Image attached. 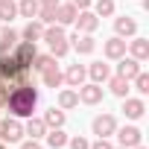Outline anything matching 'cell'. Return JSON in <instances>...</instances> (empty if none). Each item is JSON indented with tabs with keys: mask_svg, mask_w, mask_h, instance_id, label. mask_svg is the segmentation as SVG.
<instances>
[{
	"mask_svg": "<svg viewBox=\"0 0 149 149\" xmlns=\"http://www.w3.org/2000/svg\"><path fill=\"white\" fill-rule=\"evenodd\" d=\"M58 3H61V0H38V6H41V9H56Z\"/></svg>",
	"mask_w": 149,
	"mask_h": 149,
	"instance_id": "d590c367",
	"label": "cell"
},
{
	"mask_svg": "<svg viewBox=\"0 0 149 149\" xmlns=\"http://www.w3.org/2000/svg\"><path fill=\"white\" fill-rule=\"evenodd\" d=\"M44 137H47V146H50V149H64V146H67V134H64V129H50Z\"/></svg>",
	"mask_w": 149,
	"mask_h": 149,
	"instance_id": "484cf974",
	"label": "cell"
},
{
	"mask_svg": "<svg viewBox=\"0 0 149 149\" xmlns=\"http://www.w3.org/2000/svg\"><path fill=\"white\" fill-rule=\"evenodd\" d=\"M91 3H94V0H73V6H76L79 12H82V9H91Z\"/></svg>",
	"mask_w": 149,
	"mask_h": 149,
	"instance_id": "8d00e7d4",
	"label": "cell"
},
{
	"mask_svg": "<svg viewBox=\"0 0 149 149\" xmlns=\"http://www.w3.org/2000/svg\"><path fill=\"white\" fill-rule=\"evenodd\" d=\"M132 82H134V91H137L140 97H146V94H149V73H143V70H140Z\"/></svg>",
	"mask_w": 149,
	"mask_h": 149,
	"instance_id": "f1b7e54d",
	"label": "cell"
},
{
	"mask_svg": "<svg viewBox=\"0 0 149 149\" xmlns=\"http://www.w3.org/2000/svg\"><path fill=\"white\" fill-rule=\"evenodd\" d=\"M76 105H79V94H76V88H64V91H58V108H61V111L76 108Z\"/></svg>",
	"mask_w": 149,
	"mask_h": 149,
	"instance_id": "603a6c76",
	"label": "cell"
},
{
	"mask_svg": "<svg viewBox=\"0 0 149 149\" xmlns=\"http://www.w3.org/2000/svg\"><path fill=\"white\" fill-rule=\"evenodd\" d=\"M47 44H50V56L53 58H61V56H67V50H70V44H67V38H64V29L61 26H44V35H41Z\"/></svg>",
	"mask_w": 149,
	"mask_h": 149,
	"instance_id": "7a4b0ae2",
	"label": "cell"
},
{
	"mask_svg": "<svg viewBox=\"0 0 149 149\" xmlns=\"http://www.w3.org/2000/svg\"><path fill=\"white\" fill-rule=\"evenodd\" d=\"M41 120H44V126H47V129H61V126H64V120H67V114H64L61 108H47Z\"/></svg>",
	"mask_w": 149,
	"mask_h": 149,
	"instance_id": "44dd1931",
	"label": "cell"
},
{
	"mask_svg": "<svg viewBox=\"0 0 149 149\" xmlns=\"http://www.w3.org/2000/svg\"><path fill=\"white\" fill-rule=\"evenodd\" d=\"M38 9H41V6H38V0H21V3H18V15H21V18H26V21H29V18H35V15H38Z\"/></svg>",
	"mask_w": 149,
	"mask_h": 149,
	"instance_id": "83f0119b",
	"label": "cell"
},
{
	"mask_svg": "<svg viewBox=\"0 0 149 149\" xmlns=\"http://www.w3.org/2000/svg\"><path fill=\"white\" fill-rule=\"evenodd\" d=\"M126 50L132 53V58H137V61H146V58H149V38L132 35V41H126Z\"/></svg>",
	"mask_w": 149,
	"mask_h": 149,
	"instance_id": "9c48e42d",
	"label": "cell"
},
{
	"mask_svg": "<svg viewBox=\"0 0 149 149\" xmlns=\"http://www.w3.org/2000/svg\"><path fill=\"white\" fill-rule=\"evenodd\" d=\"M91 129H94L97 137H111V134L117 132V117H114V114H100V117H94Z\"/></svg>",
	"mask_w": 149,
	"mask_h": 149,
	"instance_id": "8992f818",
	"label": "cell"
},
{
	"mask_svg": "<svg viewBox=\"0 0 149 149\" xmlns=\"http://www.w3.org/2000/svg\"><path fill=\"white\" fill-rule=\"evenodd\" d=\"M18 15V3H9V6H0V21L3 24H9L12 18Z\"/></svg>",
	"mask_w": 149,
	"mask_h": 149,
	"instance_id": "f546056e",
	"label": "cell"
},
{
	"mask_svg": "<svg viewBox=\"0 0 149 149\" xmlns=\"http://www.w3.org/2000/svg\"><path fill=\"white\" fill-rule=\"evenodd\" d=\"M50 61H56V58H53V56H35V58H32V64H29V67H35V70H38V73H41V70H44V67H47V64H50Z\"/></svg>",
	"mask_w": 149,
	"mask_h": 149,
	"instance_id": "d6a6232c",
	"label": "cell"
},
{
	"mask_svg": "<svg viewBox=\"0 0 149 149\" xmlns=\"http://www.w3.org/2000/svg\"><path fill=\"white\" fill-rule=\"evenodd\" d=\"M41 35H44V24H41L38 18H29V24L24 26L21 38H24V41H32V44H35V41H41Z\"/></svg>",
	"mask_w": 149,
	"mask_h": 149,
	"instance_id": "d6986e66",
	"label": "cell"
},
{
	"mask_svg": "<svg viewBox=\"0 0 149 149\" xmlns=\"http://www.w3.org/2000/svg\"><path fill=\"white\" fill-rule=\"evenodd\" d=\"M123 114H126L129 120H140V117L146 114V102H143L140 97H123Z\"/></svg>",
	"mask_w": 149,
	"mask_h": 149,
	"instance_id": "30bf717a",
	"label": "cell"
},
{
	"mask_svg": "<svg viewBox=\"0 0 149 149\" xmlns=\"http://www.w3.org/2000/svg\"><path fill=\"white\" fill-rule=\"evenodd\" d=\"M105 82H108V91H111L114 97H120V100L129 97V79H123V76H108Z\"/></svg>",
	"mask_w": 149,
	"mask_h": 149,
	"instance_id": "cb8c5ba5",
	"label": "cell"
},
{
	"mask_svg": "<svg viewBox=\"0 0 149 149\" xmlns=\"http://www.w3.org/2000/svg\"><path fill=\"white\" fill-rule=\"evenodd\" d=\"M114 134H117V143H120V149H132V146L143 143V132H140L137 126H123V129H117Z\"/></svg>",
	"mask_w": 149,
	"mask_h": 149,
	"instance_id": "5b68a950",
	"label": "cell"
},
{
	"mask_svg": "<svg viewBox=\"0 0 149 149\" xmlns=\"http://www.w3.org/2000/svg\"><path fill=\"white\" fill-rule=\"evenodd\" d=\"M0 82H3V76H0Z\"/></svg>",
	"mask_w": 149,
	"mask_h": 149,
	"instance_id": "60d3db41",
	"label": "cell"
},
{
	"mask_svg": "<svg viewBox=\"0 0 149 149\" xmlns=\"http://www.w3.org/2000/svg\"><path fill=\"white\" fill-rule=\"evenodd\" d=\"M41 79H44V85H47V88H61L64 73L58 70V64H56V61H50V64L41 70Z\"/></svg>",
	"mask_w": 149,
	"mask_h": 149,
	"instance_id": "5bb4252c",
	"label": "cell"
},
{
	"mask_svg": "<svg viewBox=\"0 0 149 149\" xmlns=\"http://www.w3.org/2000/svg\"><path fill=\"white\" fill-rule=\"evenodd\" d=\"M24 134H29V137L41 140V137L47 134V126H44V120H41V117H26V126H24Z\"/></svg>",
	"mask_w": 149,
	"mask_h": 149,
	"instance_id": "7402d4cb",
	"label": "cell"
},
{
	"mask_svg": "<svg viewBox=\"0 0 149 149\" xmlns=\"http://www.w3.org/2000/svg\"><path fill=\"white\" fill-rule=\"evenodd\" d=\"M117 61H120V64H117V76H123V79L132 82L137 73H140V61H137V58H132V56L126 58V56H123V58H117Z\"/></svg>",
	"mask_w": 149,
	"mask_h": 149,
	"instance_id": "9a60e30c",
	"label": "cell"
},
{
	"mask_svg": "<svg viewBox=\"0 0 149 149\" xmlns=\"http://www.w3.org/2000/svg\"><path fill=\"white\" fill-rule=\"evenodd\" d=\"M76 6H73V3H58L56 6V24L58 26H67V24H73V21H76Z\"/></svg>",
	"mask_w": 149,
	"mask_h": 149,
	"instance_id": "ac0fdd59",
	"label": "cell"
},
{
	"mask_svg": "<svg viewBox=\"0 0 149 149\" xmlns=\"http://www.w3.org/2000/svg\"><path fill=\"white\" fill-rule=\"evenodd\" d=\"M85 79H88V70H85L82 64H70V67L64 70V82H67L70 88H79Z\"/></svg>",
	"mask_w": 149,
	"mask_h": 149,
	"instance_id": "e0dca14e",
	"label": "cell"
},
{
	"mask_svg": "<svg viewBox=\"0 0 149 149\" xmlns=\"http://www.w3.org/2000/svg\"><path fill=\"white\" fill-rule=\"evenodd\" d=\"M35 56H38V50H35V44H32V41H21V44H18V50H15V58H18V64H21V67H29Z\"/></svg>",
	"mask_w": 149,
	"mask_h": 149,
	"instance_id": "2e32d148",
	"label": "cell"
},
{
	"mask_svg": "<svg viewBox=\"0 0 149 149\" xmlns=\"http://www.w3.org/2000/svg\"><path fill=\"white\" fill-rule=\"evenodd\" d=\"M67 146H70V149H88V146H91V140H88V137H82V134H76V137H67Z\"/></svg>",
	"mask_w": 149,
	"mask_h": 149,
	"instance_id": "1f68e13d",
	"label": "cell"
},
{
	"mask_svg": "<svg viewBox=\"0 0 149 149\" xmlns=\"http://www.w3.org/2000/svg\"><path fill=\"white\" fill-rule=\"evenodd\" d=\"M9 3H15V0H0V6H9Z\"/></svg>",
	"mask_w": 149,
	"mask_h": 149,
	"instance_id": "74e56055",
	"label": "cell"
},
{
	"mask_svg": "<svg viewBox=\"0 0 149 149\" xmlns=\"http://www.w3.org/2000/svg\"><path fill=\"white\" fill-rule=\"evenodd\" d=\"M114 32H117L120 38H132V35H137V21H134L132 15L114 18Z\"/></svg>",
	"mask_w": 149,
	"mask_h": 149,
	"instance_id": "7c38bea8",
	"label": "cell"
},
{
	"mask_svg": "<svg viewBox=\"0 0 149 149\" xmlns=\"http://www.w3.org/2000/svg\"><path fill=\"white\" fill-rule=\"evenodd\" d=\"M88 149H114V143H111L108 137H97V140H94Z\"/></svg>",
	"mask_w": 149,
	"mask_h": 149,
	"instance_id": "836d02e7",
	"label": "cell"
},
{
	"mask_svg": "<svg viewBox=\"0 0 149 149\" xmlns=\"http://www.w3.org/2000/svg\"><path fill=\"white\" fill-rule=\"evenodd\" d=\"M0 149H6V146H3V143H0Z\"/></svg>",
	"mask_w": 149,
	"mask_h": 149,
	"instance_id": "ab89813d",
	"label": "cell"
},
{
	"mask_svg": "<svg viewBox=\"0 0 149 149\" xmlns=\"http://www.w3.org/2000/svg\"><path fill=\"white\" fill-rule=\"evenodd\" d=\"M15 44H18V32H15L12 26H3V29H0V56L9 53Z\"/></svg>",
	"mask_w": 149,
	"mask_h": 149,
	"instance_id": "d4e9b609",
	"label": "cell"
},
{
	"mask_svg": "<svg viewBox=\"0 0 149 149\" xmlns=\"http://www.w3.org/2000/svg\"><path fill=\"white\" fill-rule=\"evenodd\" d=\"M70 47L76 50L79 56H91V53L97 50V41H94V35H85V32H73V35H70Z\"/></svg>",
	"mask_w": 149,
	"mask_h": 149,
	"instance_id": "52a82bcc",
	"label": "cell"
},
{
	"mask_svg": "<svg viewBox=\"0 0 149 149\" xmlns=\"http://www.w3.org/2000/svg\"><path fill=\"white\" fill-rule=\"evenodd\" d=\"M102 53H105V58H123L126 56V38H120V35H114V38H108L105 44H102Z\"/></svg>",
	"mask_w": 149,
	"mask_h": 149,
	"instance_id": "4fadbf2b",
	"label": "cell"
},
{
	"mask_svg": "<svg viewBox=\"0 0 149 149\" xmlns=\"http://www.w3.org/2000/svg\"><path fill=\"white\" fill-rule=\"evenodd\" d=\"M132 149H146V146H143V143H137V146H132Z\"/></svg>",
	"mask_w": 149,
	"mask_h": 149,
	"instance_id": "f35d334b",
	"label": "cell"
},
{
	"mask_svg": "<svg viewBox=\"0 0 149 149\" xmlns=\"http://www.w3.org/2000/svg\"><path fill=\"white\" fill-rule=\"evenodd\" d=\"M35 105H38V91H35L32 85H26V88H18V85H15L12 94H9V100H6V108H9L12 117H18V120L32 117Z\"/></svg>",
	"mask_w": 149,
	"mask_h": 149,
	"instance_id": "6da1fadb",
	"label": "cell"
},
{
	"mask_svg": "<svg viewBox=\"0 0 149 149\" xmlns=\"http://www.w3.org/2000/svg\"><path fill=\"white\" fill-rule=\"evenodd\" d=\"M21 149H44V146H41V140L29 137V140H24V143H21Z\"/></svg>",
	"mask_w": 149,
	"mask_h": 149,
	"instance_id": "e575fe53",
	"label": "cell"
},
{
	"mask_svg": "<svg viewBox=\"0 0 149 149\" xmlns=\"http://www.w3.org/2000/svg\"><path fill=\"white\" fill-rule=\"evenodd\" d=\"M44 26H50V24H56V9H38V15H35Z\"/></svg>",
	"mask_w": 149,
	"mask_h": 149,
	"instance_id": "4dcf8cb0",
	"label": "cell"
},
{
	"mask_svg": "<svg viewBox=\"0 0 149 149\" xmlns=\"http://www.w3.org/2000/svg\"><path fill=\"white\" fill-rule=\"evenodd\" d=\"M76 32H85V35H91L97 26H100V18L91 12V9H82V12H76Z\"/></svg>",
	"mask_w": 149,
	"mask_h": 149,
	"instance_id": "ba28073f",
	"label": "cell"
},
{
	"mask_svg": "<svg viewBox=\"0 0 149 149\" xmlns=\"http://www.w3.org/2000/svg\"><path fill=\"white\" fill-rule=\"evenodd\" d=\"M94 15L97 18H111L114 15V0H94Z\"/></svg>",
	"mask_w": 149,
	"mask_h": 149,
	"instance_id": "4316f807",
	"label": "cell"
},
{
	"mask_svg": "<svg viewBox=\"0 0 149 149\" xmlns=\"http://www.w3.org/2000/svg\"><path fill=\"white\" fill-rule=\"evenodd\" d=\"M85 70H88L91 82H97V85H102V82L111 76V67H108V64H102V61H91V67H85Z\"/></svg>",
	"mask_w": 149,
	"mask_h": 149,
	"instance_id": "ffe728a7",
	"label": "cell"
},
{
	"mask_svg": "<svg viewBox=\"0 0 149 149\" xmlns=\"http://www.w3.org/2000/svg\"><path fill=\"white\" fill-rule=\"evenodd\" d=\"M24 137V126L18 117H6L0 123V143H18Z\"/></svg>",
	"mask_w": 149,
	"mask_h": 149,
	"instance_id": "3957f363",
	"label": "cell"
},
{
	"mask_svg": "<svg viewBox=\"0 0 149 149\" xmlns=\"http://www.w3.org/2000/svg\"><path fill=\"white\" fill-rule=\"evenodd\" d=\"M76 94H79V102H85V105H97V102H102V97H105L102 85H97V82H82V85L76 88Z\"/></svg>",
	"mask_w": 149,
	"mask_h": 149,
	"instance_id": "277c9868",
	"label": "cell"
},
{
	"mask_svg": "<svg viewBox=\"0 0 149 149\" xmlns=\"http://www.w3.org/2000/svg\"><path fill=\"white\" fill-rule=\"evenodd\" d=\"M21 70H24V67L18 64V58H15V56H9V53L0 56V76H3V79H9V82H12Z\"/></svg>",
	"mask_w": 149,
	"mask_h": 149,
	"instance_id": "8fae6325",
	"label": "cell"
}]
</instances>
